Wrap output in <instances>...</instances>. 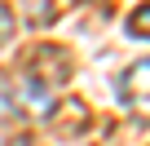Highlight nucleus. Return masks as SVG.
Segmentation results:
<instances>
[{"mask_svg": "<svg viewBox=\"0 0 150 146\" xmlns=\"http://www.w3.org/2000/svg\"><path fill=\"white\" fill-rule=\"evenodd\" d=\"M119 93H124V102H150V58L132 62L119 75Z\"/></svg>", "mask_w": 150, "mask_h": 146, "instance_id": "f257e3e1", "label": "nucleus"}, {"mask_svg": "<svg viewBox=\"0 0 150 146\" xmlns=\"http://www.w3.org/2000/svg\"><path fill=\"white\" fill-rule=\"evenodd\" d=\"M9 40H13V14H9V5H0V49Z\"/></svg>", "mask_w": 150, "mask_h": 146, "instance_id": "7ed1b4c3", "label": "nucleus"}, {"mask_svg": "<svg viewBox=\"0 0 150 146\" xmlns=\"http://www.w3.org/2000/svg\"><path fill=\"white\" fill-rule=\"evenodd\" d=\"M128 36H141V40H150V5H141L137 14H128Z\"/></svg>", "mask_w": 150, "mask_h": 146, "instance_id": "f03ea898", "label": "nucleus"}]
</instances>
